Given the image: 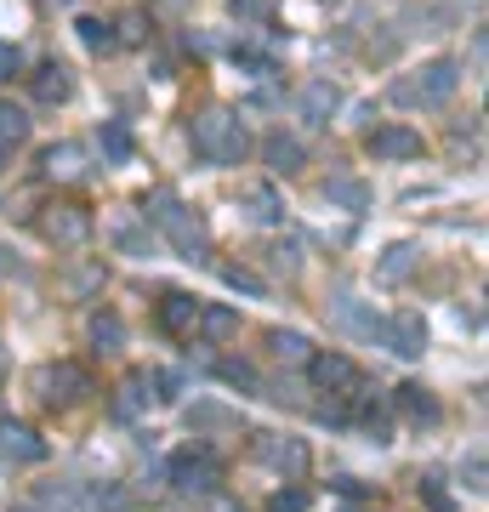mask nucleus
I'll use <instances>...</instances> for the list:
<instances>
[{"label": "nucleus", "mask_w": 489, "mask_h": 512, "mask_svg": "<svg viewBox=\"0 0 489 512\" xmlns=\"http://www.w3.org/2000/svg\"><path fill=\"white\" fill-rule=\"evenodd\" d=\"M188 143H194V154H200L205 165H245V154H251V131H245V120H239L234 109L211 103V109L194 114Z\"/></svg>", "instance_id": "f257e3e1"}, {"label": "nucleus", "mask_w": 489, "mask_h": 512, "mask_svg": "<svg viewBox=\"0 0 489 512\" xmlns=\"http://www.w3.org/2000/svg\"><path fill=\"white\" fill-rule=\"evenodd\" d=\"M143 217L160 228L165 239H171V251L182 256V262H205L211 256V234H205V222L188 211V205L171 194V188H154V194H143Z\"/></svg>", "instance_id": "f03ea898"}, {"label": "nucleus", "mask_w": 489, "mask_h": 512, "mask_svg": "<svg viewBox=\"0 0 489 512\" xmlns=\"http://www.w3.org/2000/svg\"><path fill=\"white\" fill-rule=\"evenodd\" d=\"M455 92H461V63L433 57V63H421L416 74L393 80V92H387V97H393L399 109H444Z\"/></svg>", "instance_id": "7ed1b4c3"}, {"label": "nucleus", "mask_w": 489, "mask_h": 512, "mask_svg": "<svg viewBox=\"0 0 489 512\" xmlns=\"http://www.w3.org/2000/svg\"><path fill=\"white\" fill-rule=\"evenodd\" d=\"M165 478H171V490H182V495H217V484H222V461L211 456L205 444H188V450H177V456H171Z\"/></svg>", "instance_id": "20e7f679"}, {"label": "nucleus", "mask_w": 489, "mask_h": 512, "mask_svg": "<svg viewBox=\"0 0 489 512\" xmlns=\"http://www.w3.org/2000/svg\"><path fill=\"white\" fill-rule=\"evenodd\" d=\"M40 234L52 239L57 251H80L91 239V211L86 205H74V200H57L40 211Z\"/></svg>", "instance_id": "39448f33"}, {"label": "nucleus", "mask_w": 489, "mask_h": 512, "mask_svg": "<svg viewBox=\"0 0 489 512\" xmlns=\"http://www.w3.org/2000/svg\"><path fill=\"white\" fill-rule=\"evenodd\" d=\"M251 456L262 461V467H273V473L285 478H302L308 473V444L296 439V433H251Z\"/></svg>", "instance_id": "423d86ee"}, {"label": "nucleus", "mask_w": 489, "mask_h": 512, "mask_svg": "<svg viewBox=\"0 0 489 512\" xmlns=\"http://www.w3.org/2000/svg\"><path fill=\"white\" fill-rule=\"evenodd\" d=\"M40 387H46V404H86L91 393H97L91 370L74 365V359H63V365H46V370H40Z\"/></svg>", "instance_id": "0eeeda50"}, {"label": "nucleus", "mask_w": 489, "mask_h": 512, "mask_svg": "<svg viewBox=\"0 0 489 512\" xmlns=\"http://www.w3.org/2000/svg\"><path fill=\"white\" fill-rule=\"evenodd\" d=\"M302 370H308L313 382H319V393H336V399H347V393H353V387L364 382V370L353 365L347 353H313V359H308Z\"/></svg>", "instance_id": "6e6552de"}, {"label": "nucleus", "mask_w": 489, "mask_h": 512, "mask_svg": "<svg viewBox=\"0 0 489 512\" xmlns=\"http://www.w3.org/2000/svg\"><path fill=\"white\" fill-rule=\"evenodd\" d=\"M387 348L399 353V359H421L427 353V325H421V313H393V319H376V330Z\"/></svg>", "instance_id": "1a4fd4ad"}, {"label": "nucleus", "mask_w": 489, "mask_h": 512, "mask_svg": "<svg viewBox=\"0 0 489 512\" xmlns=\"http://www.w3.org/2000/svg\"><path fill=\"white\" fill-rule=\"evenodd\" d=\"M364 148H370V160H421V131H410V126H376L370 137H364Z\"/></svg>", "instance_id": "9d476101"}, {"label": "nucleus", "mask_w": 489, "mask_h": 512, "mask_svg": "<svg viewBox=\"0 0 489 512\" xmlns=\"http://www.w3.org/2000/svg\"><path fill=\"white\" fill-rule=\"evenodd\" d=\"M0 456L6 461H18V467H40L46 461V439H40L29 421H0Z\"/></svg>", "instance_id": "9b49d317"}, {"label": "nucleus", "mask_w": 489, "mask_h": 512, "mask_svg": "<svg viewBox=\"0 0 489 512\" xmlns=\"http://www.w3.org/2000/svg\"><path fill=\"white\" fill-rule=\"evenodd\" d=\"M160 399V382H154V370H131L126 382H120V393H114V416L120 421H137L148 416V404Z\"/></svg>", "instance_id": "f8f14e48"}, {"label": "nucleus", "mask_w": 489, "mask_h": 512, "mask_svg": "<svg viewBox=\"0 0 489 512\" xmlns=\"http://www.w3.org/2000/svg\"><path fill=\"white\" fill-rule=\"evenodd\" d=\"M40 177L46 183H80L86 177V148L80 143H52L40 154Z\"/></svg>", "instance_id": "ddd939ff"}, {"label": "nucleus", "mask_w": 489, "mask_h": 512, "mask_svg": "<svg viewBox=\"0 0 489 512\" xmlns=\"http://www.w3.org/2000/svg\"><path fill=\"white\" fill-rule=\"evenodd\" d=\"M262 160H268V171H273V177H296V171L308 165V148H302V137L268 131V137H262Z\"/></svg>", "instance_id": "4468645a"}, {"label": "nucleus", "mask_w": 489, "mask_h": 512, "mask_svg": "<svg viewBox=\"0 0 489 512\" xmlns=\"http://www.w3.org/2000/svg\"><path fill=\"white\" fill-rule=\"evenodd\" d=\"M296 109L308 126H330V114L342 109V92H336V80H308L302 92H296Z\"/></svg>", "instance_id": "2eb2a0df"}, {"label": "nucleus", "mask_w": 489, "mask_h": 512, "mask_svg": "<svg viewBox=\"0 0 489 512\" xmlns=\"http://www.w3.org/2000/svg\"><path fill=\"white\" fill-rule=\"evenodd\" d=\"M194 325H200V296L165 291L160 296V330L165 336H194Z\"/></svg>", "instance_id": "dca6fc26"}, {"label": "nucleus", "mask_w": 489, "mask_h": 512, "mask_svg": "<svg viewBox=\"0 0 489 512\" xmlns=\"http://www.w3.org/2000/svg\"><path fill=\"white\" fill-rule=\"evenodd\" d=\"M239 211H245L251 222H262V228H279V222H285V200H279V188L273 183L239 188Z\"/></svg>", "instance_id": "f3484780"}, {"label": "nucleus", "mask_w": 489, "mask_h": 512, "mask_svg": "<svg viewBox=\"0 0 489 512\" xmlns=\"http://www.w3.org/2000/svg\"><path fill=\"white\" fill-rule=\"evenodd\" d=\"M393 404H399V416L410 421V427H438V399L421 382H404L399 393H393Z\"/></svg>", "instance_id": "a211bd4d"}, {"label": "nucleus", "mask_w": 489, "mask_h": 512, "mask_svg": "<svg viewBox=\"0 0 489 512\" xmlns=\"http://www.w3.org/2000/svg\"><path fill=\"white\" fill-rule=\"evenodd\" d=\"M69 97H74V74L63 69V63H40L35 69V103L57 109V103H69Z\"/></svg>", "instance_id": "6ab92c4d"}, {"label": "nucleus", "mask_w": 489, "mask_h": 512, "mask_svg": "<svg viewBox=\"0 0 489 512\" xmlns=\"http://www.w3.org/2000/svg\"><path fill=\"white\" fill-rule=\"evenodd\" d=\"M86 336H91V353H120L126 348V319L120 313H91V325H86Z\"/></svg>", "instance_id": "aec40b11"}, {"label": "nucleus", "mask_w": 489, "mask_h": 512, "mask_svg": "<svg viewBox=\"0 0 489 512\" xmlns=\"http://www.w3.org/2000/svg\"><path fill=\"white\" fill-rule=\"evenodd\" d=\"M97 143H103V154H109L114 165H131L137 160V137H131L126 120H103V131H97Z\"/></svg>", "instance_id": "412c9836"}, {"label": "nucleus", "mask_w": 489, "mask_h": 512, "mask_svg": "<svg viewBox=\"0 0 489 512\" xmlns=\"http://www.w3.org/2000/svg\"><path fill=\"white\" fill-rule=\"evenodd\" d=\"M416 262H421L416 245H393V251L376 262V279H381V285H404V279L416 274Z\"/></svg>", "instance_id": "4be33fe9"}, {"label": "nucleus", "mask_w": 489, "mask_h": 512, "mask_svg": "<svg viewBox=\"0 0 489 512\" xmlns=\"http://www.w3.org/2000/svg\"><path fill=\"white\" fill-rule=\"evenodd\" d=\"M205 336V342H211V348H217V342H228V336H239V313L234 308H200V325H194Z\"/></svg>", "instance_id": "5701e85b"}, {"label": "nucleus", "mask_w": 489, "mask_h": 512, "mask_svg": "<svg viewBox=\"0 0 489 512\" xmlns=\"http://www.w3.org/2000/svg\"><path fill=\"white\" fill-rule=\"evenodd\" d=\"M268 348H273V359H279V365H308V359H313V342L302 336V330H273Z\"/></svg>", "instance_id": "b1692460"}, {"label": "nucleus", "mask_w": 489, "mask_h": 512, "mask_svg": "<svg viewBox=\"0 0 489 512\" xmlns=\"http://www.w3.org/2000/svg\"><path fill=\"white\" fill-rule=\"evenodd\" d=\"M29 126H35V120H29V109H23V103H12V97H0V148L12 143H29Z\"/></svg>", "instance_id": "393cba45"}, {"label": "nucleus", "mask_w": 489, "mask_h": 512, "mask_svg": "<svg viewBox=\"0 0 489 512\" xmlns=\"http://www.w3.org/2000/svg\"><path fill=\"white\" fill-rule=\"evenodd\" d=\"M325 200L342 205V211H364V205H370V188H364L359 177H330V183H325Z\"/></svg>", "instance_id": "a878e982"}, {"label": "nucleus", "mask_w": 489, "mask_h": 512, "mask_svg": "<svg viewBox=\"0 0 489 512\" xmlns=\"http://www.w3.org/2000/svg\"><path fill=\"white\" fill-rule=\"evenodd\" d=\"M35 512H86V501H80L69 484H46V490H40V501H35Z\"/></svg>", "instance_id": "bb28decb"}, {"label": "nucleus", "mask_w": 489, "mask_h": 512, "mask_svg": "<svg viewBox=\"0 0 489 512\" xmlns=\"http://www.w3.org/2000/svg\"><path fill=\"white\" fill-rule=\"evenodd\" d=\"M74 29L86 40V52H114V23L109 18H80Z\"/></svg>", "instance_id": "cd10ccee"}, {"label": "nucleus", "mask_w": 489, "mask_h": 512, "mask_svg": "<svg viewBox=\"0 0 489 512\" xmlns=\"http://www.w3.org/2000/svg\"><path fill=\"white\" fill-rule=\"evenodd\" d=\"M268 262H273L285 279H296V274H302V239H273Z\"/></svg>", "instance_id": "c85d7f7f"}, {"label": "nucleus", "mask_w": 489, "mask_h": 512, "mask_svg": "<svg viewBox=\"0 0 489 512\" xmlns=\"http://www.w3.org/2000/svg\"><path fill=\"white\" fill-rule=\"evenodd\" d=\"M217 376H222L228 387H245V393H262V376H256V370L245 365V359H222V365H217Z\"/></svg>", "instance_id": "c756f323"}, {"label": "nucleus", "mask_w": 489, "mask_h": 512, "mask_svg": "<svg viewBox=\"0 0 489 512\" xmlns=\"http://www.w3.org/2000/svg\"><path fill=\"white\" fill-rule=\"evenodd\" d=\"M234 63L251 74V80H273V74H279V63H273L268 52H245V46H234Z\"/></svg>", "instance_id": "7c9ffc66"}, {"label": "nucleus", "mask_w": 489, "mask_h": 512, "mask_svg": "<svg viewBox=\"0 0 489 512\" xmlns=\"http://www.w3.org/2000/svg\"><path fill=\"white\" fill-rule=\"evenodd\" d=\"M86 507H91V512H131V495L120 490V484H103V490H91Z\"/></svg>", "instance_id": "2f4dec72"}, {"label": "nucleus", "mask_w": 489, "mask_h": 512, "mask_svg": "<svg viewBox=\"0 0 489 512\" xmlns=\"http://www.w3.org/2000/svg\"><path fill=\"white\" fill-rule=\"evenodd\" d=\"M273 6H279V0H228V12H234L239 23H268Z\"/></svg>", "instance_id": "473e14b6"}, {"label": "nucleus", "mask_w": 489, "mask_h": 512, "mask_svg": "<svg viewBox=\"0 0 489 512\" xmlns=\"http://www.w3.org/2000/svg\"><path fill=\"white\" fill-rule=\"evenodd\" d=\"M143 40H148V18H143V12H126V18H120L114 46H143Z\"/></svg>", "instance_id": "72a5a7b5"}, {"label": "nucleus", "mask_w": 489, "mask_h": 512, "mask_svg": "<svg viewBox=\"0 0 489 512\" xmlns=\"http://www.w3.org/2000/svg\"><path fill=\"white\" fill-rule=\"evenodd\" d=\"M222 279H228L234 291H245V296H262V291H268V285H262L251 268H239V262H228V268H222Z\"/></svg>", "instance_id": "f704fd0d"}, {"label": "nucleus", "mask_w": 489, "mask_h": 512, "mask_svg": "<svg viewBox=\"0 0 489 512\" xmlns=\"http://www.w3.org/2000/svg\"><path fill=\"white\" fill-rule=\"evenodd\" d=\"M268 512H308V490H296V484H290V490H279L268 501Z\"/></svg>", "instance_id": "c9c22d12"}, {"label": "nucleus", "mask_w": 489, "mask_h": 512, "mask_svg": "<svg viewBox=\"0 0 489 512\" xmlns=\"http://www.w3.org/2000/svg\"><path fill=\"white\" fill-rule=\"evenodd\" d=\"M421 501H427L433 512H455V495L438 490V478H421Z\"/></svg>", "instance_id": "e433bc0d"}, {"label": "nucleus", "mask_w": 489, "mask_h": 512, "mask_svg": "<svg viewBox=\"0 0 489 512\" xmlns=\"http://www.w3.org/2000/svg\"><path fill=\"white\" fill-rule=\"evenodd\" d=\"M18 69H23V52L12 46V40H0V80H12Z\"/></svg>", "instance_id": "4c0bfd02"}, {"label": "nucleus", "mask_w": 489, "mask_h": 512, "mask_svg": "<svg viewBox=\"0 0 489 512\" xmlns=\"http://www.w3.org/2000/svg\"><path fill=\"white\" fill-rule=\"evenodd\" d=\"M188 421H200V427H228L234 416H228V410H217V404H200V410H194Z\"/></svg>", "instance_id": "58836bf2"}, {"label": "nucleus", "mask_w": 489, "mask_h": 512, "mask_svg": "<svg viewBox=\"0 0 489 512\" xmlns=\"http://www.w3.org/2000/svg\"><path fill=\"white\" fill-rule=\"evenodd\" d=\"M461 478H467V490H472V495H484V456H472L467 467H461Z\"/></svg>", "instance_id": "ea45409f"}, {"label": "nucleus", "mask_w": 489, "mask_h": 512, "mask_svg": "<svg viewBox=\"0 0 489 512\" xmlns=\"http://www.w3.org/2000/svg\"><path fill=\"white\" fill-rule=\"evenodd\" d=\"M211 512H245V507H239L234 495H211Z\"/></svg>", "instance_id": "a19ab883"}, {"label": "nucleus", "mask_w": 489, "mask_h": 512, "mask_svg": "<svg viewBox=\"0 0 489 512\" xmlns=\"http://www.w3.org/2000/svg\"><path fill=\"white\" fill-rule=\"evenodd\" d=\"M6 268H12V256H6V251H0V279H6Z\"/></svg>", "instance_id": "79ce46f5"}, {"label": "nucleus", "mask_w": 489, "mask_h": 512, "mask_svg": "<svg viewBox=\"0 0 489 512\" xmlns=\"http://www.w3.org/2000/svg\"><path fill=\"white\" fill-rule=\"evenodd\" d=\"M0 165H6V148H0Z\"/></svg>", "instance_id": "37998d69"}]
</instances>
